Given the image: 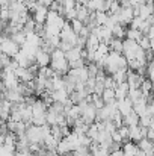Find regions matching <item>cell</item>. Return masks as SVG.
I'll return each mask as SVG.
<instances>
[{
  "label": "cell",
  "mask_w": 154,
  "mask_h": 156,
  "mask_svg": "<svg viewBox=\"0 0 154 156\" xmlns=\"http://www.w3.org/2000/svg\"><path fill=\"white\" fill-rule=\"evenodd\" d=\"M110 136H112V141H113V143H118V144H122V138H121V135L118 133V129H116V132H113V133H112Z\"/></svg>",
  "instance_id": "cell-45"
},
{
  "label": "cell",
  "mask_w": 154,
  "mask_h": 156,
  "mask_svg": "<svg viewBox=\"0 0 154 156\" xmlns=\"http://www.w3.org/2000/svg\"><path fill=\"white\" fill-rule=\"evenodd\" d=\"M124 126H127V127L139 126V115H138L135 111H132L128 115H125V117H124Z\"/></svg>",
  "instance_id": "cell-19"
},
{
  "label": "cell",
  "mask_w": 154,
  "mask_h": 156,
  "mask_svg": "<svg viewBox=\"0 0 154 156\" xmlns=\"http://www.w3.org/2000/svg\"><path fill=\"white\" fill-rule=\"evenodd\" d=\"M112 77H113V80H115L116 85L124 83V82H127V70H119L115 74H112Z\"/></svg>",
  "instance_id": "cell-28"
},
{
  "label": "cell",
  "mask_w": 154,
  "mask_h": 156,
  "mask_svg": "<svg viewBox=\"0 0 154 156\" xmlns=\"http://www.w3.org/2000/svg\"><path fill=\"white\" fill-rule=\"evenodd\" d=\"M144 21H145V20H142L141 17H135V18L132 20V23H130V29H136V30H141V27H142Z\"/></svg>",
  "instance_id": "cell-37"
},
{
  "label": "cell",
  "mask_w": 154,
  "mask_h": 156,
  "mask_svg": "<svg viewBox=\"0 0 154 156\" xmlns=\"http://www.w3.org/2000/svg\"><path fill=\"white\" fill-rule=\"evenodd\" d=\"M112 37L113 38H118V40H122L125 37V29L122 27V24H116L112 29Z\"/></svg>",
  "instance_id": "cell-30"
},
{
  "label": "cell",
  "mask_w": 154,
  "mask_h": 156,
  "mask_svg": "<svg viewBox=\"0 0 154 156\" xmlns=\"http://www.w3.org/2000/svg\"><path fill=\"white\" fill-rule=\"evenodd\" d=\"M127 97L130 99V102L135 105V103H138L139 100H142L144 99V94H142V91L139 90V88H136V90H128V94H127Z\"/></svg>",
  "instance_id": "cell-22"
},
{
  "label": "cell",
  "mask_w": 154,
  "mask_h": 156,
  "mask_svg": "<svg viewBox=\"0 0 154 156\" xmlns=\"http://www.w3.org/2000/svg\"><path fill=\"white\" fill-rule=\"evenodd\" d=\"M121 150H122L124 156H136L138 152H139V147H138L136 143L128 141V143H124V144H122V149H121Z\"/></svg>",
  "instance_id": "cell-17"
},
{
  "label": "cell",
  "mask_w": 154,
  "mask_h": 156,
  "mask_svg": "<svg viewBox=\"0 0 154 156\" xmlns=\"http://www.w3.org/2000/svg\"><path fill=\"white\" fill-rule=\"evenodd\" d=\"M83 67H85V61L82 58L74 62H70V68H83Z\"/></svg>",
  "instance_id": "cell-43"
},
{
  "label": "cell",
  "mask_w": 154,
  "mask_h": 156,
  "mask_svg": "<svg viewBox=\"0 0 154 156\" xmlns=\"http://www.w3.org/2000/svg\"><path fill=\"white\" fill-rule=\"evenodd\" d=\"M57 144H59V141H57L51 133L44 138V143H43V146H44L47 150H56V149H57Z\"/></svg>",
  "instance_id": "cell-23"
},
{
  "label": "cell",
  "mask_w": 154,
  "mask_h": 156,
  "mask_svg": "<svg viewBox=\"0 0 154 156\" xmlns=\"http://www.w3.org/2000/svg\"><path fill=\"white\" fill-rule=\"evenodd\" d=\"M33 2H38V0H33Z\"/></svg>",
  "instance_id": "cell-54"
},
{
  "label": "cell",
  "mask_w": 154,
  "mask_h": 156,
  "mask_svg": "<svg viewBox=\"0 0 154 156\" xmlns=\"http://www.w3.org/2000/svg\"><path fill=\"white\" fill-rule=\"evenodd\" d=\"M115 15L118 17V21L119 24H130L132 20L135 18V12H133V8H121L118 12H115Z\"/></svg>",
  "instance_id": "cell-5"
},
{
  "label": "cell",
  "mask_w": 154,
  "mask_h": 156,
  "mask_svg": "<svg viewBox=\"0 0 154 156\" xmlns=\"http://www.w3.org/2000/svg\"><path fill=\"white\" fill-rule=\"evenodd\" d=\"M14 156H32V153L30 152H15Z\"/></svg>",
  "instance_id": "cell-47"
},
{
  "label": "cell",
  "mask_w": 154,
  "mask_h": 156,
  "mask_svg": "<svg viewBox=\"0 0 154 156\" xmlns=\"http://www.w3.org/2000/svg\"><path fill=\"white\" fill-rule=\"evenodd\" d=\"M35 61H36V65L39 67V68H43V67H50V62H51V56L50 53L44 52L41 47L36 50V56H35Z\"/></svg>",
  "instance_id": "cell-11"
},
{
  "label": "cell",
  "mask_w": 154,
  "mask_h": 156,
  "mask_svg": "<svg viewBox=\"0 0 154 156\" xmlns=\"http://www.w3.org/2000/svg\"><path fill=\"white\" fill-rule=\"evenodd\" d=\"M151 18H153V21H154V11H153V15H151Z\"/></svg>",
  "instance_id": "cell-53"
},
{
  "label": "cell",
  "mask_w": 154,
  "mask_h": 156,
  "mask_svg": "<svg viewBox=\"0 0 154 156\" xmlns=\"http://www.w3.org/2000/svg\"><path fill=\"white\" fill-rule=\"evenodd\" d=\"M106 2H107V3H112V2H115V0H106Z\"/></svg>",
  "instance_id": "cell-52"
},
{
  "label": "cell",
  "mask_w": 154,
  "mask_h": 156,
  "mask_svg": "<svg viewBox=\"0 0 154 156\" xmlns=\"http://www.w3.org/2000/svg\"><path fill=\"white\" fill-rule=\"evenodd\" d=\"M98 46H100V40H98L95 35L91 34V35L88 37V40H86V46H85L86 50H94V52H95V50L98 49Z\"/></svg>",
  "instance_id": "cell-24"
},
{
  "label": "cell",
  "mask_w": 154,
  "mask_h": 156,
  "mask_svg": "<svg viewBox=\"0 0 154 156\" xmlns=\"http://www.w3.org/2000/svg\"><path fill=\"white\" fill-rule=\"evenodd\" d=\"M50 68L59 76V74H67L70 71V62L63 58V59H57V61H51Z\"/></svg>",
  "instance_id": "cell-6"
},
{
  "label": "cell",
  "mask_w": 154,
  "mask_h": 156,
  "mask_svg": "<svg viewBox=\"0 0 154 156\" xmlns=\"http://www.w3.org/2000/svg\"><path fill=\"white\" fill-rule=\"evenodd\" d=\"M104 88H107V90H115L116 88V83H115V80H113L112 76H106V79H104Z\"/></svg>",
  "instance_id": "cell-39"
},
{
  "label": "cell",
  "mask_w": 154,
  "mask_h": 156,
  "mask_svg": "<svg viewBox=\"0 0 154 156\" xmlns=\"http://www.w3.org/2000/svg\"><path fill=\"white\" fill-rule=\"evenodd\" d=\"M101 99L104 100V103H106V105L115 102V100H116V99H115V90H107V88H106V90L103 91Z\"/></svg>",
  "instance_id": "cell-29"
},
{
  "label": "cell",
  "mask_w": 154,
  "mask_h": 156,
  "mask_svg": "<svg viewBox=\"0 0 154 156\" xmlns=\"http://www.w3.org/2000/svg\"><path fill=\"white\" fill-rule=\"evenodd\" d=\"M150 49L154 52V38H150Z\"/></svg>",
  "instance_id": "cell-50"
},
{
  "label": "cell",
  "mask_w": 154,
  "mask_h": 156,
  "mask_svg": "<svg viewBox=\"0 0 154 156\" xmlns=\"http://www.w3.org/2000/svg\"><path fill=\"white\" fill-rule=\"evenodd\" d=\"M128 90H130V87H128L127 82L116 85V88H115V99L116 100H124L127 97V94H128Z\"/></svg>",
  "instance_id": "cell-16"
},
{
  "label": "cell",
  "mask_w": 154,
  "mask_h": 156,
  "mask_svg": "<svg viewBox=\"0 0 154 156\" xmlns=\"http://www.w3.org/2000/svg\"><path fill=\"white\" fill-rule=\"evenodd\" d=\"M91 12H107L110 3H107L106 0H89L85 5Z\"/></svg>",
  "instance_id": "cell-7"
},
{
  "label": "cell",
  "mask_w": 154,
  "mask_h": 156,
  "mask_svg": "<svg viewBox=\"0 0 154 156\" xmlns=\"http://www.w3.org/2000/svg\"><path fill=\"white\" fill-rule=\"evenodd\" d=\"M80 49L79 47H73L71 50H68V52H65V59L68 61V62H74V61H77V59H80L82 56H80Z\"/></svg>",
  "instance_id": "cell-25"
},
{
  "label": "cell",
  "mask_w": 154,
  "mask_h": 156,
  "mask_svg": "<svg viewBox=\"0 0 154 156\" xmlns=\"http://www.w3.org/2000/svg\"><path fill=\"white\" fill-rule=\"evenodd\" d=\"M67 156H71V155H67Z\"/></svg>",
  "instance_id": "cell-55"
},
{
  "label": "cell",
  "mask_w": 154,
  "mask_h": 156,
  "mask_svg": "<svg viewBox=\"0 0 154 156\" xmlns=\"http://www.w3.org/2000/svg\"><path fill=\"white\" fill-rule=\"evenodd\" d=\"M53 2H54V0H38V3L43 5V6H46V8H50V5Z\"/></svg>",
  "instance_id": "cell-46"
},
{
  "label": "cell",
  "mask_w": 154,
  "mask_h": 156,
  "mask_svg": "<svg viewBox=\"0 0 154 156\" xmlns=\"http://www.w3.org/2000/svg\"><path fill=\"white\" fill-rule=\"evenodd\" d=\"M50 56H51V61H57V59H63L65 58V53L62 52L60 49H54L50 53Z\"/></svg>",
  "instance_id": "cell-41"
},
{
  "label": "cell",
  "mask_w": 154,
  "mask_h": 156,
  "mask_svg": "<svg viewBox=\"0 0 154 156\" xmlns=\"http://www.w3.org/2000/svg\"><path fill=\"white\" fill-rule=\"evenodd\" d=\"M92 156H110V152H109V147L103 146V144H97V143H92L91 147H89Z\"/></svg>",
  "instance_id": "cell-15"
},
{
  "label": "cell",
  "mask_w": 154,
  "mask_h": 156,
  "mask_svg": "<svg viewBox=\"0 0 154 156\" xmlns=\"http://www.w3.org/2000/svg\"><path fill=\"white\" fill-rule=\"evenodd\" d=\"M142 37H144V35H142L141 30H136V29H128V30H125V38H127V40H132V41L139 43V40H141Z\"/></svg>",
  "instance_id": "cell-26"
},
{
  "label": "cell",
  "mask_w": 154,
  "mask_h": 156,
  "mask_svg": "<svg viewBox=\"0 0 154 156\" xmlns=\"http://www.w3.org/2000/svg\"><path fill=\"white\" fill-rule=\"evenodd\" d=\"M153 88L154 85L148 80V79H144V82H142V85H141V91H142V94H144V97H148V96H151V93H153Z\"/></svg>",
  "instance_id": "cell-27"
},
{
  "label": "cell",
  "mask_w": 154,
  "mask_h": 156,
  "mask_svg": "<svg viewBox=\"0 0 154 156\" xmlns=\"http://www.w3.org/2000/svg\"><path fill=\"white\" fill-rule=\"evenodd\" d=\"M59 38H60V41L70 43L71 46H74V47H76L79 35H77V34H76V32L71 29L70 23H65V24H63V27H62V30H60V35H59Z\"/></svg>",
  "instance_id": "cell-3"
},
{
  "label": "cell",
  "mask_w": 154,
  "mask_h": 156,
  "mask_svg": "<svg viewBox=\"0 0 154 156\" xmlns=\"http://www.w3.org/2000/svg\"><path fill=\"white\" fill-rule=\"evenodd\" d=\"M56 152H57V155L59 156H67V155H70V152H73V150H71V146L68 144V141L63 138L62 141H59Z\"/></svg>",
  "instance_id": "cell-21"
},
{
  "label": "cell",
  "mask_w": 154,
  "mask_h": 156,
  "mask_svg": "<svg viewBox=\"0 0 154 156\" xmlns=\"http://www.w3.org/2000/svg\"><path fill=\"white\" fill-rule=\"evenodd\" d=\"M103 124H104V130H106L107 133H110V135H112L113 132H116V129H118L112 120H109V121H104Z\"/></svg>",
  "instance_id": "cell-38"
},
{
  "label": "cell",
  "mask_w": 154,
  "mask_h": 156,
  "mask_svg": "<svg viewBox=\"0 0 154 156\" xmlns=\"http://www.w3.org/2000/svg\"><path fill=\"white\" fill-rule=\"evenodd\" d=\"M0 52L5 53V55H8L9 58H12V59H14V58L17 56V53L20 52V47H18V46H17V44L9 38L8 41H5V43L0 46Z\"/></svg>",
  "instance_id": "cell-8"
},
{
  "label": "cell",
  "mask_w": 154,
  "mask_h": 156,
  "mask_svg": "<svg viewBox=\"0 0 154 156\" xmlns=\"http://www.w3.org/2000/svg\"><path fill=\"white\" fill-rule=\"evenodd\" d=\"M73 47H74V46H71L70 43H65V41H60V44H59V47H57V49H60L62 52L65 53V52H68V50H71Z\"/></svg>",
  "instance_id": "cell-44"
},
{
  "label": "cell",
  "mask_w": 154,
  "mask_h": 156,
  "mask_svg": "<svg viewBox=\"0 0 154 156\" xmlns=\"http://www.w3.org/2000/svg\"><path fill=\"white\" fill-rule=\"evenodd\" d=\"M74 155L76 156H92L89 147H79L77 150H74Z\"/></svg>",
  "instance_id": "cell-40"
},
{
  "label": "cell",
  "mask_w": 154,
  "mask_h": 156,
  "mask_svg": "<svg viewBox=\"0 0 154 156\" xmlns=\"http://www.w3.org/2000/svg\"><path fill=\"white\" fill-rule=\"evenodd\" d=\"M5 99L9 102V103H23L24 102V97L17 91V90H6V93L3 94Z\"/></svg>",
  "instance_id": "cell-13"
},
{
  "label": "cell",
  "mask_w": 154,
  "mask_h": 156,
  "mask_svg": "<svg viewBox=\"0 0 154 156\" xmlns=\"http://www.w3.org/2000/svg\"><path fill=\"white\" fill-rule=\"evenodd\" d=\"M148 38H154V23L151 24V27H150V30H148V35H147Z\"/></svg>",
  "instance_id": "cell-48"
},
{
  "label": "cell",
  "mask_w": 154,
  "mask_h": 156,
  "mask_svg": "<svg viewBox=\"0 0 154 156\" xmlns=\"http://www.w3.org/2000/svg\"><path fill=\"white\" fill-rule=\"evenodd\" d=\"M76 11H77V20H80L83 24H86L91 17V11L85 5H76Z\"/></svg>",
  "instance_id": "cell-14"
},
{
  "label": "cell",
  "mask_w": 154,
  "mask_h": 156,
  "mask_svg": "<svg viewBox=\"0 0 154 156\" xmlns=\"http://www.w3.org/2000/svg\"><path fill=\"white\" fill-rule=\"evenodd\" d=\"M70 26H71V29L79 35L80 32H82V29L85 27V24L80 21V20H77V18H74V20H71V23H70Z\"/></svg>",
  "instance_id": "cell-34"
},
{
  "label": "cell",
  "mask_w": 154,
  "mask_h": 156,
  "mask_svg": "<svg viewBox=\"0 0 154 156\" xmlns=\"http://www.w3.org/2000/svg\"><path fill=\"white\" fill-rule=\"evenodd\" d=\"M47 14H49V8H46V6H43L36 2V6L32 11V20L36 24H44L46 20H47Z\"/></svg>",
  "instance_id": "cell-4"
},
{
  "label": "cell",
  "mask_w": 154,
  "mask_h": 156,
  "mask_svg": "<svg viewBox=\"0 0 154 156\" xmlns=\"http://www.w3.org/2000/svg\"><path fill=\"white\" fill-rule=\"evenodd\" d=\"M109 50L115 53H119L122 55V50H124V40H118V38H112L109 41Z\"/></svg>",
  "instance_id": "cell-18"
},
{
  "label": "cell",
  "mask_w": 154,
  "mask_h": 156,
  "mask_svg": "<svg viewBox=\"0 0 154 156\" xmlns=\"http://www.w3.org/2000/svg\"><path fill=\"white\" fill-rule=\"evenodd\" d=\"M128 138H130L132 143H139L142 140L141 126H132V127H128Z\"/></svg>",
  "instance_id": "cell-20"
},
{
  "label": "cell",
  "mask_w": 154,
  "mask_h": 156,
  "mask_svg": "<svg viewBox=\"0 0 154 156\" xmlns=\"http://www.w3.org/2000/svg\"><path fill=\"white\" fill-rule=\"evenodd\" d=\"M107 17H109L107 12H95V23H97V26H104L106 21H107Z\"/></svg>",
  "instance_id": "cell-33"
},
{
  "label": "cell",
  "mask_w": 154,
  "mask_h": 156,
  "mask_svg": "<svg viewBox=\"0 0 154 156\" xmlns=\"http://www.w3.org/2000/svg\"><path fill=\"white\" fill-rule=\"evenodd\" d=\"M116 108L122 114V117H125V115H128L133 111V103L130 102L128 97H125L124 100H116Z\"/></svg>",
  "instance_id": "cell-12"
},
{
  "label": "cell",
  "mask_w": 154,
  "mask_h": 156,
  "mask_svg": "<svg viewBox=\"0 0 154 156\" xmlns=\"http://www.w3.org/2000/svg\"><path fill=\"white\" fill-rule=\"evenodd\" d=\"M118 133H119L121 138H122V144L130 141V138H128V127H127V126H121V127H118Z\"/></svg>",
  "instance_id": "cell-35"
},
{
  "label": "cell",
  "mask_w": 154,
  "mask_h": 156,
  "mask_svg": "<svg viewBox=\"0 0 154 156\" xmlns=\"http://www.w3.org/2000/svg\"><path fill=\"white\" fill-rule=\"evenodd\" d=\"M91 97H92V105L95 106V109H97V111H98V109H101L103 106L106 105V103H104V100H103V99H101V96H97V94H92Z\"/></svg>",
  "instance_id": "cell-36"
},
{
  "label": "cell",
  "mask_w": 154,
  "mask_h": 156,
  "mask_svg": "<svg viewBox=\"0 0 154 156\" xmlns=\"http://www.w3.org/2000/svg\"><path fill=\"white\" fill-rule=\"evenodd\" d=\"M76 2V5H86L89 0H74Z\"/></svg>",
  "instance_id": "cell-49"
},
{
  "label": "cell",
  "mask_w": 154,
  "mask_h": 156,
  "mask_svg": "<svg viewBox=\"0 0 154 156\" xmlns=\"http://www.w3.org/2000/svg\"><path fill=\"white\" fill-rule=\"evenodd\" d=\"M15 76H17V79L21 82V83H29V82H32L36 76L30 71V68H23V67H18L17 70H15Z\"/></svg>",
  "instance_id": "cell-9"
},
{
  "label": "cell",
  "mask_w": 154,
  "mask_h": 156,
  "mask_svg": "<svg viewBox=\"0 0 154 156\" xmlns=\"http://www.w3.org/2000/svg\"><path fill=\"white\" fill-rule=\"evenodd\" d=\"M2 124H5V120H3V118L0 117V126H2Z\"/></svg>",
  "instance_id": "cell-51"
},
{
  "label": "cell",
  "mask_w": 154,
  "mask_h": 156,
  "mask_svg": "<svg viewBox=\"0 0 154 156\" xmlns=\"http://www.w3.org/2000/svg\"><path fill=\"white\" fill-rule=\"evenodd\" d=\"M139 126H142V127H147V129H150V127H154V123H153V117H150V115H142L141 118H139Z\"/></svg>",
  "instance_id": "cell-32"
},
{
  "label": "cell",
  "mask_w": 154,
  "mask_h": 156,
  "mask_svg": "<svg viewBox=\"0 0 154 156\" xmlns=\"http://www.w3.org/2000/svg\"><path fill=\"white\" fill-rule=\"evenodd\" d=\"M11 40H12V41H14V43H15V44H17L20 49H21V47L26 44V35H24L23 32H18V34L12 35V37H11Z\"/></svg>",
  "instance_id": "cell-31"
},
{
  "label": "cell",
  "mask_w": 154,
  "mask_h": 156,
  "mask_svg": "<svg viewBox=\"0 0 154 156\" xmlns=\"http://www.w3.org/2000/svg\"><path fill=\"white\" fill-rule=\"evenodd\" d=\"M142 82H144V76H141V74H138L136 71H132V70L127 71V83L132 90L141 88Z\"/></svg>",
  "instance_id": "cell-10"
},
{
  "label": "cell",
  "mask_w": 154,
  "mask_h": 156,
  "mask_svg": "<svg viewBox=\"0 0 154 156\" xmlns=\"http://www.w3.org/2000/svg\"><path fill=\"white\" fill-rule=\"evenodd\" d=\"M103 67H104V70L112 76V74H115V73L119 71V70H127V68H128V62H127V59H125L122 55L115 53V52H109V55L104 58Z\"/></svg>",
  "instance_id": "cell-1"
},
{
  "label": "cell",
  "mask_w": 154,
  "mask_h": 156,
  "mask_svg": "<svg viewBox=\"0 0 154 156\" xmlns=\"http://www.w3.org/2000/svg\"><path fill=\"white\" fill-rule=\"evenodd\" d=\"M138 44H139V46L147 52V50L150 49V38H148V37H142V38L139 40V43H138Z\"/></svg>",
  "instance_id": "cell-42"
},
{
  "label": "cell",
  "mask_w": 154,
  "mask_h": 156,
  "mask_svg": "<svg viewBox=\"0 0 154 156\" xmlns=\"http://www.w3.org/2000/svg\"><path fill=\"white\" fill-rule=\"evenodd\" d=\"M79 108L82 111V115H80L82 121L85 124H88V126L94 124L95 123V118H97V109H95V106L92 103H89L88 100H82L79 103Z\"/></svg>",
  "instance_id": "cell-2"
}]
</instances>
